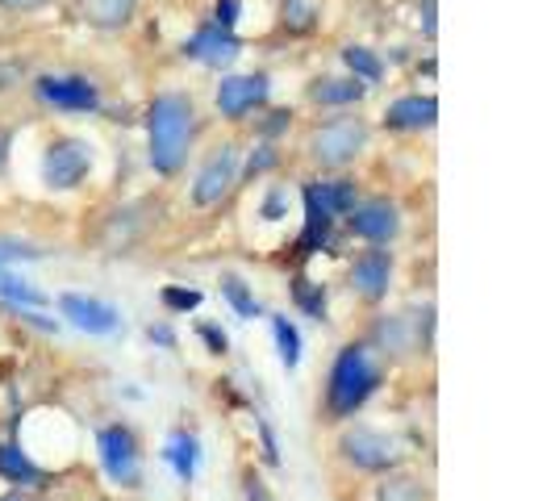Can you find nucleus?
<instances>
[{
	"mask_svg": "<svg viewBox=\"0 0 555 501\" xmlns=\"http://www.w3.org/2000/svg\"><path fill=\"white\" fill-rule=\"evenodd\" d=\"M318 205H322V214H331V218H347L351 209H356V180H322V184H309L306 189Z\"/></svg>",
	"mask_w": 555,
	"mask_h": 501,
	"instance_id": "21",
	"label": "nucleus"
},
{
	"mask_svg": "<svg viewBox=\"0 0 555 501\" xmlns=\"http://www.w3.org/2000/svg\"><path fill=\"white\" fill-rule=\"evenodd\" d=\"M372 501H435V489H430L426 476L397 468V473H385L380 480H376Z\"/></svg>",
	"mask_w": 555,
	"mask_h": 501,
	"instance_id": "16",
	"label": "nucleus"
},
{
	"mask_svg": "<svg viewBox=\"0 0 555 501\" xmlns=\"http://www.w3.org/2000/svg\"><path fill=\"white\" fill-rule=\"evenodd\" d=\"M234 184H238V146L225 142V146H218V151L205 159V167L196 171L193 205H201V209L222 205L225 196L234 193Z\"/></svg>",
	"mask_w": 555,
	"mask_h": 501,
	"instance_id": "8",
	"label": "nucleus"
},
{
	"mask_svg": "<svg viewBox=\"0 0 555 501\" xmlns=\"http://www.w3.org/2000/svg\"><path fill=\"white\" fill-rule=\"evenodd\" d=\"M151 343H159V347H176V334H171V326H151Z\"/></svg>",
	"mask_w": 555,
	"mask_h": 501,
	"instance_id": "39",
	"label": "nucleus"
},
{
	"mask_svg": "<svg viewBox=\"0 0 555 501\" xmlns=\"http://www.w3.org/2000/svg\"><path fill=\"white\" fill-rule=\"evenodd\" d=\"M92 171V146L83 139H55L42 155V184L55 193L80 189Z\"/></svg>",
	"mask_w": 555,
	"mask_h": 501,
	"instance_id": "7",
	"label": "nucleus"
},
{
	"mask_svg": "<svg viewBox=\"0 0 555 501\" xmlns=\"http://www.w3.org/2000/svg\"><path fill=\"white\" fill-rule=\"evenodd\" d=\"M343 63L351 67V80H360V84H376L385 76V63L376 59V51H367V47H347V51H343Z\"/></svg>",
	"mask_w": 555,
	"mask_h": 501,
	"instance_id": "27",
	"label": "nucleus"
},
{
	"mask_svg": "<svg viewBox=\"0 0 555 501\" xmlns=\"http://www.w3.org/2000/svg\"><path fill=\"white\" fill-rule=\"evenodd\" d=\"M17 76H22V67H0V88H13Z\"/></svg>",
	"mask_w": 555,
	"mask_h": 501,
	"instance_id": "42",
	"label": "nucleus"
},
{
	"mask_svg": "<svg viewBox=\"0 0 555 501\" xmlns=\"http://www.w3.org/2000/svg\"><path fill=\"white\" fill-rule=\"evenodd\" d=\"M164 460L176 468V476H180L184 485H193L196 468H201V439H196L193 431H176L171 444L164 447Z\"/></svg>",
	"mask_w": 555,
	"mask_h": 501,
	"instance_id": "20",
	"label": "nucleus"
},
{
	"mask_svg": "<svg viewBox=\"0 0 555 501\" xmlns=\"http://www.w3.org/2000/svg\"><path fill=\"white\" fill-rule=\"evenodd\" d=\"M9 164V134H0V171Z\"/></svg>",
	"mask_w": 555,
	"mask_h": 501,
	"instance_id": "43",
	"label": "nucleus"
},
{
	"mask_svg": "<svg viewBox=\"0 0 555 501\" xmlns=\"http://www.w3.org/2000/svg\"><path fill=\"white\" fill-rule=\"evenodd\" d=\"M238 13H243V0H218V4H214V17H218L214 26H218V29H234Z\"/></svg>",
	"mask_w": 555,
	"mask_h": 501,
	"instance_id": "36",
	"label": "nucleus"
},
{
	"mask_svg": "<svg viewBox=\"0 0 555 501\" xmlns=\"http://www.w3.org/2000/svg\"><path fill=\"white\" fill-rule=\"evenodd\" d=\"M26 259H42V247H34V243H22V239H9V234H0V268L26 264Z\"/></svg>",
	"mask_w": 555,
	"mask_h": 501,
	"instance_id": "29",
	"label": "nucleus"
},
{
	"mask_svg": "<svg viewBox=\"0 0 555 501\" xmlns=\"http://www.w3.org/2000/svg\"><path fill=\"white\" fill-rule=\"evenodd\" d=\"M0 301H9L13 309H42L47 306V293H38L29 280L13 277L9 268H0Z\"/></svg>",
	"mask_w": 555,
	"mask_h": 501,
	"instance_id": "23",
	"label": "nucleus"
},
{
	"mask_svg": "<svg viewBox=\"0 0 555 501\" xmlns=\"http://www.w3.org/2000/svg\"><path fill=\"white\" fill-rule=\"evenodd\" d=\"M363 146H367V126L360 117H334V121L313 130L309 155H313V164L322 167H347L360 159Z\"/></svg>",
	"mask_w": 555,
	"mask_h": 501,
	"instance_id": "6",
	"label": "nucleus"
},
{
	"mask_svg": "<svg viewBox=\"0 0 555 501\" xmlns=\"http://www.w3.org/2000/svg\"><path fill=\"white\" fill-rule=\"evenodd\" d=\"M268 101V76H225L218 84V110L222 117H247L250 110H259Z\"/></svg>",
	"mask_w": 555,
	"mask_h": 501,
	"instance_id": "14",
	"label": "nucleus"
},
{
	"mask_svg": "<svg viewBox=\"0 0 555 501\" xmlns=\"http://www.w3.org/2000/svg\"><path fill=\"white\" fill-rule=\"evenodd\" d=\"M243 55V42L234 38V29H218V26H201L184 42V59H196L205 67H230L234 59Z\"/></svg>",
	"mask_w": 555,
	"mask_h": 501,
	"instance_id": "12",
	"label": "nucleus"
},
{
	"mask_svg": "<svg viewBox=\"0 0 555 501\" xmlns=\"http://www.w3.org/2000/svg\"><path fill=\"white\" fill-rule=\"evenodd\" d=\"M331 230H334V218L322 214V205L306 193V230H301L293 255H297V259H309V255H318L322 247H331Z\"/></svg>",
	"mask_w": 555,
	"mask_h": 501,
	"instance_id": "18",
	"label": "nucleus"
},
{
	"mask_svg": "<svg viewBox=\"0 0 555 501\" xmlns=\"http://www.w3.org/2000/svg\"><path fill=\"white\" fill-rule=\"evenodd\" d=\"M272 334H276L280 363L293 372V368L301 363V331L293 326V318H284V313H272Z\"/></svg>",
	"mask_w": 555,
	"mask_h": 501,
	"instance_id": "25",
	"label": "nucleus"
},
{
	"mask_svg": "<svg viewBox=\"0 0 555 501\" xmlns=\"http://www.w3.org/2000/svg\"><path fill=\"white\" fill-rule=\"evenodd\" d=\"M422 29H426V38H435V0L422 4Z\"/></svg>",
	"mask_w": 555,
	"mask_h": 501,
	"instance_id": "40",
	"label": "nucleus"
},
{
	"mask_svg": "<svg viewBox=\"0 0 555 501\" xmlns=\"http://www.w3.org/2000/svg\"><path fill=\"white\" fill-rule=\"evenodd\" d=\"M313 22H318V13H313V4H309V0H284V26L293 29V34L313 29Z\"/></svg>",
	"mask_w": 555,
	"mask_h": 501,
	"instance_id": "30",
	"label": "nucleus"
},
{
	"mask_svg": "<svg viewBox=\"0 0 555 501\" xmlns=\"http://www.w3.org/2000/svg\"><path fill=\"white\" fill-rule=\"evenodd\" d=\"M389 284H392V251L372 247L351 264V288L360 293L363 301H385L389 297Z\"/></svg>",
	"mask_w": 555,
	"mask_h": 501,
	"instance_id": "11",
	"label": "nucleus"
},
{
	"mask_svg": "<svg viewBox=\"0 0 555 501\" xmlns=\"http://www.w3.org/2000/svg\"><path fill=\"white\" fill-rule=\"evenodd\" d=\"M288 121H293V113H288V110L268 113V121H263V134H280V130H288Z\"/></svg>",
	"mask_w": 555,
	"mask_h": 501,
	"instance_id": "37",
	"label": "nucleus"
},
{
	"mask_svg": "<svg viewBox=\"0 0 555 501\" xmlns=\"http://www.w3.org/2000/svg\"><path fill=\"white\" fill-rule=\"evenodd\" d=\"M280 218H288V193L272 189V193L263 196V222H280Z\"/></svg>",
	"mask_w": 555,
	"mask_h": 501,
	"instance_id": "35",
	"label": "nucleus"
},
{
	"mask_svg": "<svg viewBox=\"0 0 555 501\" xmlns=\"http://www.w3.org/2000/svg\"><path fill=\"white\" fill-rule=\"evenodd\" d=\"M0 501H42L34 489H9V493H0Z\"/></svg>",
	"mask_w": 555,
	"mask_h": 501,
	"instance_id": "41",
	"label": "nucleus"
},
{
	"mask_svg": "<svg viewBox=\"0 0 555 501\" xmlns=\"http://www.w3.org/2000/svg\"><path fill=\"white\" fill-rule=\"evenodd\" d=\"M268 167H276V146H255V155L247 159V180H255V176H263Z\"/></svg>",
	"mask_w": 555,
	"mask_h": 501,
	"instance_id": "34",
	"label": "nucleus"
},
{
	"mask_svg": "<svg viewBox=\"0 0 555 501\" xmlns=\"http://www.w3.org/2000/svg\"><path fill=\"white\" fill-rule=\"evenodd\" d=\"M293 301H297V309H306L313 322H326V284L297 277L293 280Z\"/></svg>",
	"mask_w": 555,
	"mask_h": 501,
	"instance_id": "26",
	"label": "nucleus"
},
{
	"mask_svg": "<svg viewBox=\"0 0 555 501\" xmlns=\"http://www.w3.org/2000/svg\"><path fill=\"white\" fill-rule=\"evenodd\" d=\"M430 318H435V309H426V322H414V318H405V313H385V318H376V326L367 331L372 356L405 360V356H414L422 347H430V326H435Z\"/></svg>",
	"mask_w": 555,
	"mask_h": 501,
	"instance_id": "5",
	"label": "nucleus"
},
{
	"mask_svg": "<svg viewBox=\"0 0 555 501\" xmlns=\"http://www.w3.org/2000/svg\"><path fill=\"white\" fill-rule=\"evenodd\" d=\"M159 301H164L167 313H193L201 306V293L196 288H184V284H167L164 293H159Z\"/></svg>",
	"mask_w": 555,
	"mask_h": 501,
	"instance_id": "28",
	"label": "nucleus"
},
{
	"mask_svg": "<svg viewBox=\"0 0 555 501\" xmlns=\"http://www.w3.org/2000/svg\"><path fill=\"white\" fill-rule=\"evenodd\" d=\"M385 381V368L376 363L367 343H347L331 363V381H326V418L347 422L356 418L376 397Z\"/></svg>",
	"mask_w": 555,
	"mask_h": 501,
	"instance_id": "1",
	"label": "nucleus"
},
{
	"mask_svg": "<svg viewBox=\"0 0 555 501\" xmlns=\"http://www.w3.org/2000/svg\"><path fill=\"white\" fill-rule=\"evenodd\" d=\"M139 0H80V17L96 29H121L134 22Z\"/></svg>",
	"mask_w": 555,
	"mask_h": 501,
	"instance_id": "19",
	"label": "nucleus"
},
{
	"mask_svg": "<svg viewBox=\"0 0 555 501\" xmlns=\"http://www.w3.org/2000/svg\"><path fill=\"white\" fill-rule=\"evenodd\" d=\"M42 4H51V0H0V9H9V13H34Z\"/></svg>",
	"mask_w": 555,
	"mask_h": 501,
	"instance_id": "38",
	"label": "nucleus"
},
{
	"mask_svg": "<svg viewBox=\"0 0 555 501\" xmlns=\"http://www.w3.org/2000/svg\"><path fill=\"white\" fill-rule=\"evenodd\" d=\"M96 455H101V468H105V476H109L113 485H121V489H139L142 485V447H139V435L126 422L101 426Z\"/></svg>",
	"mask_w": 555,
	"mask_h": 501,
	"instance_id": "4",
	"label": "nucleus"
},
{
	"mask_svg": "<svg viewBox=\"0 0 555 501\" xmlns=\"http://www.w3.org/2000/svg\"><path fill=\"white\" fill-rule=\"evenodd\" d=\"M0 480H9L17 489H34L47 480V468H38L22 444H0Z\"/></svg>",
	"mask_w": 555,
	"mask_h": 501,
	"instance_id": "17",
	"label": "nucleus"
},
{
	"mask_svg": "<svg viewBox=\"0 0 555 501\" xmlns=\"http://www.w3.org/2000/svg\"><path fill=\"white\" fill-rule=\"evenodd\" d=\"M347 226H351L356 239L372 243V247H385L389 239H397V230H401V209L392 205L389 196H376V201L356 205V209L347 214Z\"/></svg>",
	"mask_w": 555,
	"mask_h": 501,
	"instance_id": "9",
	"label": "nucleus"
},
{
	"mask_svg": "<svg viewBox=\"0 0 555 501\" xmlns=\"http://www.w3.org/2000/svg\"><path fill=\"white\" fill-rule=\"evenodd\" d=\"M334 451L343 455V464H351L356 473H367V476H385V473H397L401 464H405V447L397 435L389 431H376V426H343V435H338V444Z\"/></svg>",
	"mask_w": 555,
	"mask_h": 501,
	"instance_id": "3",
	"label": "nucleus"
},
{
	"mask_svg": "<svg viewBox=\"0 0 555 501\" xmlns=\"http://www.w3.org/2000/svg\"><path fill=\"white\" fill-rule=\"evenodd\" d=\"M59 313L83 334H113L121 326V313L109 301H96V297H83V293H63L59 297Z\"/></svg>",
	"mask_w": 555,
	"mask_h": 501,
	"instance_id": "10",
	"label": "nucleus"
},
{
	"mask_svg": "<svg viewBox=\"0 0 555 501\" xmlns=\"http://www.w3.org/2000/svg\"><path fill=\"white\" fill-rule=\"evenodd\" d=\"M193 101L184 92H159L146 110V139H151V167L159 176H176L189 159L193 142Z\"/></svg>",
	"mask_w": 555,
	"mask_h": 501,
	"instance_id": "2",
	"label": "nucleus"
},
{
	"mask_svg": "<svg viewBox=\"0 0 555 501\" xmlns=\"http://www.w3.org/2000/svg\"><path fill=\"white\" fill-rule=\"evenodd\" d=\"M243 498H247V501H276V498H272V489H268V480L255 473V468H247V473H243Z\"/></svg>",
	"mask_w": 555,
	"mask_h": 501,
	"instance_id": "33",
	"label": "nucleus"
},
{
	"mask_svg": "<svg viewBox=\"0 0 555 501\" xmlns=\"http://www.w3.org/2000/svg\"><path fill=\"white\" fill-rule=\"evenodd\" d=\"M309 97L318 101V105H360L363 97H367V84L360 80H318L309 88Z\"/></svg>",
	"mask_w": 555,
	"mask_h": 501,
	"instance_id": "22",
	"label": "nucleus"
},
{
	"mask_svg": "<svg viewBox=\"0 0 555 501\" xmlns=\"http://www.w3.org/2000/svg\"><path fill=\"white\" fill-rule=\"evenodd\" d=\"M196 334L205 338L209 356H225V351H230V334H225L222 326H214V322H201V326H196Z\"/></svg>",
	"mask_w": 555,
	"mask_h": 501,
	"instance_id": "32",
	"label": "nucleus"
},
{
	"mask_svg": "<svg viewBox=\"0 0 555 501\" xmlns=\"http://www.w3.org/2000/svg\"><path fill=\"white\" fill-rule=\"evenodd\" d=\"M222 297L230 301V309H234L238 318H263L259 297L250 293V284L238 277V272H222Z\"/></svg>",
	"mask_w": 555,
	"mask_h": 501,
	"instance_id": "24",
	"label": "nucleus"
},
{
	"mask_svg": "<svg viewBox=\"0 0 555 501\" xmlns=\"http://www.w3.org/2000/svg\"><path fill=\"white\" fill-rule=\"evenodd\" d=\"M255 431H259V447H263V464L276 468L280 464V444H276V431L268 418H255Z\"/></svg>",
	"mask_w": 555,
	"mask_h": 501,
	"instance_id": "31",
	"label": "nucleus"
},
{
	"mask_svg": "<svg viewBox=\"0 0 555 501\" xmlns=\"http://www.w3.org/2000/svg\"><path fill=\"white\" fill-rule=\"evenodd\" d=\"M435 117H439V101L414 92V97L392 101L389 113H385V126H389V130H430Z\"/></svg>",
	"mask_w": 555,
	"mask_h": 501,
	"instance_id": "15",
	"label": "nucleus"
},
{
	"mask_svg": "<svg viewBox=\"0 0 555 501\" xmlns=\"http://www.w3.org/2000/svg\"><path fill=\"white\" fill-rule=\"evenodd\" d=\"M38 97L55 110H72V113H88L101 105V92L92 80H80V76H47L38 80Z\"/></svg>",
	"mask_w": 555,
	"mask_h": 501,
	"instance_id": "13",
	"label": "nucleus"
}]
</instances>
